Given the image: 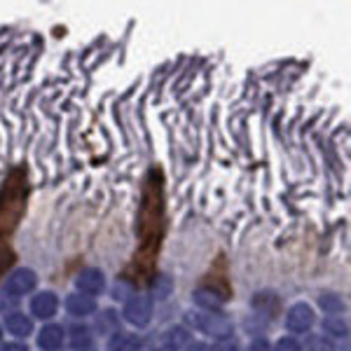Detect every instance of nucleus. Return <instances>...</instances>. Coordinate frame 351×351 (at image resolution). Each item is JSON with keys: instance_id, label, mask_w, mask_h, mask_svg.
Listing matches in <instances>:
<instances>
[{"instance_id": "39448f33", "label": "nucleus", "mask_w": 351, "mask_h": 351, "mask_svg": "<svg viewBox=\"0 0 351 351\" xmlns=\"http://www.w3.org/2000/svg\"><path fill=\"white\" fill-rule=\"evenodd\" d=\"M75 286L84 295H101L106 291V276L96 267H84L82 271H77Z\"/></svg>"}, {"instance_id": "393cba45", "label": "nucleus", "mask_w": 351, "mask_h": 351, "mask_svg": "<svg viewBox=\"0 0 351 351\" xmlns=\"http://www.w3.org/2000/svg\"><path fill=\"white\" fill-rule=\"evenodd\" d=\"M0 339H3V328H0Z\"/></svg>"}, {"instance_id": "f8f14e48", "label": "nucleus", "mask_w": 351, "mask_h": 351, "mask_svg": "<svg viewBox=\"0 0 351 351\" xmlns=\"http://www.w3.org/2000/svg\"><path fill=\"white\" fill-rule=\"evenodd\" d=\"M188 342H190V332H188V328H183V326H173V328H169V330L162 335V344H164V349H169V351H173V349H183Z\"/></svg>"}, {"instance_id": "5701e85b", "label": "nucleus", "mask_w": 351, "mask_h": 351, "mask_svg": "<svg viewBox=\"0 0 351 351\" xmlns=\"http://www.w3.org/2000/svg\"><path fill=\"white\" fill-rule=\"evenodd\" d=\"M108 326H112V311H106V314H104V324L99 326V330H106ZM112 328H115V326H112Z\"/></svg>"}, {"instance_id": "7ed1b4c3", "label": "nucleus", "mask_w": 351, "mask_h": 351, "mask_svg": "<svg viewBox=\"0 0 351 351\" xmlns=\"http://www.w3.org/2000/svg\"><path fill=\"white\" fill-rule=\"evenodd\" d=\"M36 286H38L36 271L28 269V267H21L8 276V281H5V286H3V293H8L10 298L16 300V298L26 295V293H31Z\"/></svg>"}, {"instance_id": "9d476101", "label": "nucleus", "mask_w": 351, "mask_h": 351, "mask_svg": "<svg viewBox=\"0 0 351 351\" xmlns=\"http://www.w3.org/2000/svg\"><path fill=\"white\" fill-rule=\"evenodd\" d=\"M143 349V339L134 332L115 330V335L108 339V351H141Z\"/></svg>"}, {"instance_id": "20e7f679", "label": "nucleus", "mask_w": 351, "mask_h": 351, "mask_svg": "<svg viewBox=\"0 0 351 351\" xmlns=\"http://www.w3.org/2000/svg\"><path fill=\"white\" fill-rule=\"evenodd\" d=\"M314 321H316V314L307 302H295L286 311V328L291 332H309Z\"/></svg>"}, {"instance_id": "4be33fe9", "label": "nucleus", "mask_w": 351, "mask_h": 351, "mask_svg": "<svg viewBox=\"0 0 351 351\" xmlns=\"http://www.w3.org/2000/svg\"><path fill=\"white\" fill-rule=\"evenodd\" d=\"M185 351H208V347L204 342H188L185 344Z\"/></svg>"}, {"instance_id": "4468645a", "label": "nucleus", "mask_w": 351, "mask_h": 351, "mask_svg": "<svg viewBox=\"0 0 351 351\" xmlns=\"http://www.w3.org/2000/svg\"><path fill=\"white\" fill-rule=\"evenodd\" d=\"M71 347L75 351H89V347H92V332H89L87 326L71 328Z\"/></svg>"}, {"instance_id": "f03ea898", "label": "nucleus", "mask_w": 351, "mask_h": 351, "mask_svg": "<svg viewBox=\"0 0 351 351\" xmlns=\"http://www.w3.org/2000/svg\"><path fill=\"white\" fill-rule=\"evenodd\" d=\"M124 319L136 328H143L150 324L152 319V300L148 295H134L124 304Z\"/></svg>"}, {"instance_id": "412c9836", "label": "nucleus", "mask_w": 351, "mask_h": 351, "mask_svg": "<svg viewBox=\"0 0 351 351\" xmlns=\"http://www.w3.org/2000/svg\"><path fill=\"white\" fill-rule=\"evenodd\" d=\"M0 351H28V347H26V344H21V342H5Z\"/></svg>"}, {"instance_id": "0eeeda50", "label": "nucleus", "mask_w": 351, "mask_h": 351, "mask_svg": "<svg viewBox=\"0 0 351 351\" xmlns=\"http://www.w3.org/2000/svg\"><path fill=\"white\" fill-rule=\"evenodd\" d=\"M66 309L75 319H84V316H92L96 311V300L92 295H84V293H73L66 300Z\"/></svg>"}, {"instance_id": "1a4fd4ad", "label": "nucleus", "mask_w": 351, "mask_h": 351, "mask_svg": "<svg viewBox=\"0 0 351 351\" xmlns=\"http://www.w3.org/2000/svg\"><path fill=\"white\" fill-rule=\"evenodd\" d=\"M192 298H195V302L206 311H218L225 304V295L220 291H216V288H197V291L192 293Z\"/></svg>"}, {"instance_id": "b1692460", "label": "nucleus", "mask_w": 351, "mask_h": 351, "mask_svg": "<svg viewBox=\"0 0 351 351\" xmlns=\"http://www.w3.org/2000/svg\"><path fill=\"white\" fill-rule=\"evenodd\" d=\"M152 351H169V349H164V347H160V349H152Z\"/></svg>"}, {"instance_id": "f3484780", "label": "nucleus", "mask_w": 351, "mask_h": 351, "mask_svg": "<svg viewBox=\"0 0 351 351\" xmlns=\"http://www.w3.org/2000/svg\"><path fill=\"white\" fill-rule=\"evenodd\" d=\"M304 351H335V344L324 335H309L304 342Z\"/></svg>"}, {"instance_id": "6e6552de", "label": "nucleus", "mask_w": 351, "mask_h": 351, "mask_svg": "<svg viewBox=\"0 0 351 351\" xmlns=\"http://www.w3.org/2000/svg\"><path fill=\"white\" fill-rule=\"evenodd\" d=\"M66 339V332L61 326H45L40 332H38V347L43 351H56L61 349Z\"/></svg>"}, {"instance_id": "a211bd4d", "label": "nucleus", "mask_w": 351, "mask_h": 351, "mask_svg": "<svg viewBox=\"0 0 351 351\" xmlns=\"http://www.w3.org/2000/svg\"><path fill=\"white\" fill-rule=\"evenodd\" d=\"M274 351H302V344L293 337H281L279 342H276Z\"/></svg>"}, {"instance_id": "6ab92c4d", "label": "nucleus", "mask_w": 351, "mask_h": 351, "mask_svg": "<svg viewBox=\"0 0 351 351\" xmlns=\"http://www.w3.org/2000/svg\"><path fill=\"white\" fill-rule=\"evenodd\" d=\"M211 351H239V347H237V342L232 337H225V339H216V347Z\"/></svg>"}, {"instance_id": "9b49d317", "label": "nucleus", "mask_w": 351, "mask_h": 351, "mask_svg": "<svg viewBox=\"0 0 351 351\" xmlns=\"http://www.w3.org/2000/svg\"><path fill=\"white\" fill-rule=\"evenodd\" d=\"M5 328H8L14 337L26 339L33 332V321L28 319L26 314H21V311H12V314H8V319H5Z\"/></svg>"}, {"instance_id": "423d86ee", "label": "nucleus", "mask_w": 351, "mask_h": 351, "mask_svg": "<svg viewBox=\"0 0 351 351\" xmlns=\"http://www.w3.org/2000/svg\"><path fill=\"white\" fill-rule=\"evenodd\" d=\"M56 309H59V298H56L52 291H43V293H38V295H33L31 300V314L40 321L52 319L56 314Z\"/></svg>"}, {"instance_id": "f257e3e1", "label": "nucleus", "mask_w": 351, "mask_h": 351, "mask_svg": "<svg viewBox=\"0 0 351 351\" xmlns=\"http://www.w3.org/2000/svg\"><path fill=\"white\" fill-rule=\"evenodd\" d=\"M185 324L213 339L232 337V330H234L232 319L220 314V311H190V314L185 316Z\"/></svg>"}, {"instance_id": "dca6fc26", "label": "nucleus", "mask_w": 351, "mask_h": 351, "mask_svg": "<svg viewBox=\"0 0 351 351\" xmlns=\"http://www.w3.org/2000/svg\"><path fill=\"white\" fill-rule=\"evenodd\" d=\"M319 307L326 311V314H342L344 311V300L335 295V293H324V295L319 298Z\"/></svg>"}, {"instance_id": "2eb2a0df", "label": "nucleus", "mask_w": 351, "mask_h": 351, "mask_svg": "<svg viewBox=\"0 0 351 351\" xmlns=\"http://www.w3.org/2000/svg\"><path fill=\"white\" fill-rule=\"evenodd\" d=\"M171 293H173V279H171V276H169V274L155 276V281H152V298H155L157 302H162V300H167Z\"/></svg>"}, {"instance_id": "ddd939ff", "label": "nucleus", "mask_w": 351, "mask_h": 351, "mask_svg": "<svg viewBox=\"0 0 351 351\" xmlns=\"http://www.w3.org/2000/svg\"><path fill=\"white\" fill-rule=\"evenodd\" d=\"M324 330L332 337H347L349 335V321L342 314H328L324 319Z\"/></svg>"}, {"instance_id": "aec40b11", "label": "nucleus", "mask_w": 351, "mask_h": 351, "mask_svg": "<svg viewBox=\"0 0 351 351\" xmlns=\"http://www.w3.org/2000/svg\"><path fill=\"white\" fill-rule=\"evenodd\" d=\"M246 351H271V347H269L267 339H253Z\"/></svg>"}]
</instances>
